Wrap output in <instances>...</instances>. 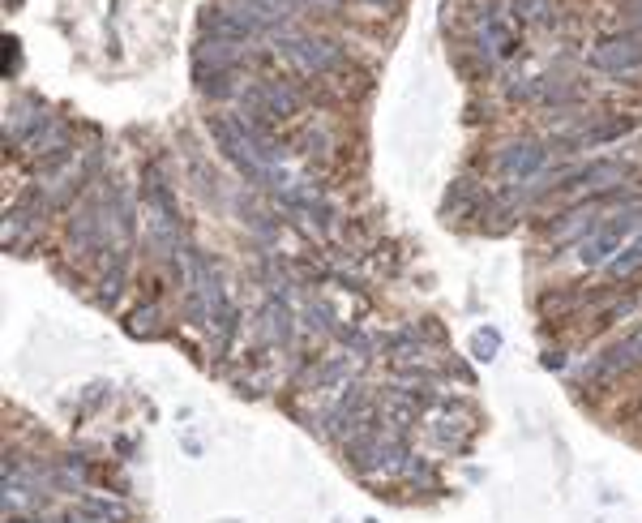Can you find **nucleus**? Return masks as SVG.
<instances>
[{"label":"nucleus","instance_id":"39448f33","mask_svg":"<svg viewBox=\"0 0 642 523\" xmlns=\"http://www.w3.org/2000/svg\"><path fill=\"white\" fill-rule=\"evenodd\" d=\"M202 35L232 39V43H253L257 35H266V31L249 18V13H240L232 0H223V5H214V9H202Z\"/></svg>","mask_w":642,"mask_h":523},{"label":"nucleus","instance_id":"412c9836","mask_svg":"<svg viewBox=\"0 0 642 523\" xmlns=\"http://www.w3.org/2000/svg\"><path fill=\"white\" fill-rule=\"evenodd\" d=\"M317 5H339V0H317Z\"/></svg>","mask_w":642,"mask_h":523},{"label":"nucleus","instance_id":"7ed1b4c3","mask_svg":"<svg viewBox=\"0 0 642 523\" xmlns=\"http://www.w3.org/2000/svg\"><path fill=\"white\" fill-rule=\"evenodd\" d=\"M304 108V95L296 86L283 82H266V86H249L240 99V112L249 121H292V116Z\"/></svg>","mask_w":642,"mask_h":523},{"label":"nucleus","instance_id":"f8f14e48","mask_svg":"<svg viewBox=\"0 0 642 523\" xmlns=\"http://www.w3.org/2000/svg\"><path fill=\"white\" fill-rule=\"evenodd\" d=\"M262 335H266V343H279V348L292 339V313H287L279 296H270L262 305Z\"/></svg>","mask_w":642,"mask_h":523},{"label":"nucleus","instance_id":"f03ea898","mask_svg":"<svg viewBox=\"0 0 642 523\" xmlns=\"http://www.w3.org/2000/svg\"><path fill=\"white\" fill-rule=\"evenodd\" d=\"M642 223V206H630V211H621L613 215L608 223H595V232L587 236L583 245H578V258H583L587 266H604V262H613L617 253L625 249V236H630L634 228Z\"/></svg>","mask_w":642,"mask_h":523},{"label":"nucleus","instance_id":"6ab92c4d","mask_svg":"<svg viewBox=\"0 0 642 523\" xmlns=\"http://www.w3.org/2000/svg\"><path fill=\"white\" fill-rule=\"evenodd\" d=\"M621 9H625V18L634 22V31L642 35V0H621Z\"/></svg>","mask_w":642,"mask_h":523},{"label":"nucleus","instance_id":"dca6fc26","mask_svg":"<svg viewBox=\"0 0 642 523\" xmlns=\"http://www.w3.org/2000/svg\"><path fill=\"white\" fill-rule=\"evenodd\" d=\"M155 326H159V309H155V305L137 309L133 318H129V331H133V335H155Z\"/></svg>","mask_w":642,"mask_h":523},{"label":"nucleus","instance_id":"aec40b11","mask_svg":"<svg viewBox=\"0 0 642 523\" xmlns=\"http://www.w3.org/2000/svg\"><path fill=\"white\" fill-rule=\"evenodd\" d=\"M364 5H386V0H364Z\"/></svg>","mask_w":642,"mask_h":523},{"label":"nucleus","instance_id":"20e7f679","mask_svg":"<svg viewBox=\"0 0 642 523\" xmlns=\"http://www.w3.org/2000/svg\"><path fill=\"white\" fill-rule=\"evenodd\" d=\"M591 61H595V69L613 73V78H634V73H642V35L625 31V35L604 39Z\"/></svg>","mask_w":642,"mask_h":523},{"label":"nucleus","instance_id":"4468645a","mask_svg":"<svg viewBox=\"0 0 642 523\" xmlns=\"http://www.w3.org/2000/svg\"><path fill=\"white\" fill-rule=\"evenodd\" d=\"M608 271H613L617 279H630V275H638V271H642V232H638L634 241L617 253L613 262H608Z\"/></svg>","mask_w":642,"mask_h":523},{"label":"nucleus","instance_id":"423d86ee","mask_svg":"<svg viewBox=\"0 0 642 523\" xmlns=\"http://www.w3.org/2000/svg\"><path fill=\"white\" fill-rule=\"evenodd\" d=\"M625 172H630V163H617V159H595V163H587V168H578V172H570L565 181L557 185V193H608L617 181H625Z\"/></svg>","mask_w":642,"mask_h":523},{"label":"nucleus","instance_id":"f257e3e1","mask_svg":"<svg viewBox=\"0 0 642 523\" xmlns=\"http://www.w3.org/2000/svg\"><path fill=\"white\" fill-rule=\"evenodd\" d=\"M274 48H279L287 61H296L304 73H334L347 65V52L326 35H300V31H279L274 35Z\"/></svg>","mask_w":642,"mask_h":523},{"label":"nucleus","instance_id":"1a4fd4ad","mask_svg":"<svg viewBox=\"0 0 642 523\" xmlns=\"http://www.w3.org/2000/svg\"><path fill=\"white\" fill-rule=\"evenodd\" d=\"M642 365V331L625 335L621 343H613L604 356H595V361L587 365V378H617V373L625 369H638Z\"/></svg>","mask_w":642,"mask_h":523},{"label":"nucleus","instance_id":"2eb2a0df","mask_svg":"<svg viewBox=\"0 0 642 523\" xmlns=\"http://www.w3.org/2000/svg\"><path fill=\"white\" fill-rule=\"evenodd\" d=\"M206 86V95L214 99H223V95H232V86H236V69H227V73H206V78H197Z\"/></svg>","mask_w":642,"mask_h":523},{"label":"nucleus","instance_id":"ddd939ff","mask_svg":"<svg viewBox=\"0 0 642 523\" xmlns=\"http://www.w3.org/2000/svg\"><path fill=\"white\" fill-rule=\"evenodd\" d=\"M351 373H356V361H351V356H330V361H321V369L313 373V386H339V382H351Z\"/></svg>","mask_w":642,"mask_h":523},{"label":"nucleus","instance_id":"f3484780","mask_svg":"<svg viewBox=\"0 0 642 523\" xmlns=\"http://www.w3.org/2000/svg\"><path fill=\"white\" fill-rule=\"evenodd\" d=\"M476 356H480V361H493V356H497V331L476 335Z\"/></svg>","mask_w":642,"mask_h":523},{"label":"nucleus","instance_id":"9d476101","mask_svg":"<svg viewBox=\"0 0 642 523\" xmlns=\"http://www.w3.org/2000/svg\"><path fill=\"white\" fill-rule=\"evenodd\" d=\"M43 129H48V121H43V108H39L35 99L13 103L9 116H5V138H9V142H18V146H30Z\"/></svg>","mask_w":642,"mask_h":523},{"label":"nucleus","instance_id":"6e6552de","mask_svg":"<svg viewBox=\"0 0 642 523\" xmlns=\"http://www.w3.org/2000/svg\"><path fill=\"white\" fill-rule=\"evenodd\" d=\"M544 163H548V146H540V142H514V146L501 151L497 168H501L506 181H531V176L544 172Z\"/></svg>","mask_w":642,"mask_h":523},{"label":"nucleus","instance_id":"a211bd4d","mask_svg":"<svg viewBox=\"0 0 642 523\" xmlns=\"http://www.w3.org/2000/svg\"><path fill=\"white\" fill-rule=\"evenodd\" d=\"M69 523H112V519L99 515V511H90V506H78V511L69 515Z\"/></svg>","mask_w":642,"mask_h":523},{"label":"nucleus","instance_id":"0eeeda50","mask_svg":"<svg viewBox=\"0 0 642 523\" xmlns=\"http://www.w3.org/2000/svg\"><path fill=\"white\" fill-rule=\"evenodd\" d=\"M240 56H244V43L202 35V39H197V48H193V73H197V78H206V73L240 69Z\"/></svg>","mask_w":642,"mask_h":523},{"label":"nucleus","instance_id":"9b49d317","mask_svg":"<svg viewBox=\"0 0 642 523\" xmlns=\"http://www.w3.org/2000/svg\"><path fill=\"white\" fill-rule=\"evenodd\" d=\"M39 219H43V215L35 211V206H13L9 219H5V245H9V249H26L30 236L43 232Z\"/></svg>","mask_w":642,"mask_h":523}]
</instances>
